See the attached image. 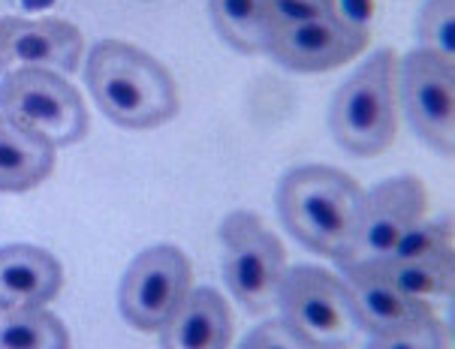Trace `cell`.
<instances>
[{
    "mask_svg": "<svg viewBox=\"0 0 455 349\" xmlns=\"http://www.w3.org/2000/svg\"><path fill=\"white\" fill-rule=\"evenodd\" d=\"M214 30L242 54L268 52L272 25H268L266 0H208Z\"/></svg>",
    "mask_w": 455,
    "mask_h": 349,
    "instance_id": "obj_16",
    "label": "cell"
},
{
    "mask_svg": "<svg viewBox=\"0 0 455 349\" xmlns=\"http://www.w3.org/2000/svg\"><path fill=\"white\" fill-rule=\"evenodd\" d=\"M428 193L419 178L401 175L365 193L356 259H383L407 229L426 217Z\"/></svg>",
    "mask_w": 455,
    "mask_h": 349,
    "instance_id": "obj_12",
    "label": "cell"
},
{
    "mask_svg": "<svg viewBox=\"0 0 455 349\" xmlns=\"http://www.w3.org/2000/svg\"><path fill=\"white\" fill-rule=\"evenodd\" d=\"M266 12H268V25H272V30H277V28L299 25V21L335 15L338 0H266Z\"/></svg>",
    "mask_w": 455,
    "mask_h": 349,
    "instance_id": "obj_21",
    "label": "cell"
},
{
    "mask_svg": "<svg viewBox=\"0 0 455 349\" xmlns=\"http://www.w3.org/2000/svg\"><path fill=\"white\" fill-rule=\"evenodd\" d=\"M341 268H344V283L353 296V305H356L362 331L395 335V331H411L437 320L428 301L404 296L398 286H392L377 271L371 259H350L341 262Z\"/></svg>",
    "mask_w": 455,
    "mask_h": 349,
    "instance_id": "obj_11",
    "label": "cell"
},
{
    "mask_svg": "<svg viewBox=\"0 0 455 349\" xmlns=\"http://www.w3.org/2000/svg\"><path fill=\"white\" fill-rule=\"evenodd\" d=\"M365 190L341 169L299 166L277 184V214L296 242L335 262L356 259Z\"/></svg>",
    "mask_w": 455,
    "mask_h": 349,
    "instance_id": "obj_1",
    "label": "cell"
},
{
    "mask_svg": "<svg viewBox=\"0 0 455 349\" xmlns=\"http://www.w3.org/2000/svg\"><path fill=\"white\" fill-rule=\"evenodd\" d=\"M368 40H371L368 25L335 12L272 30L268 54L296 73H326L350 64L356 54L365 52Z\"/></svg>",
    "mask_w": 455,
    "mask_h": 349,
    "instance_id": "obj_9",
    "label": "cell"
},
{
    "mask_svg": "<svg viewBox=\"0 0 455 349\" xmlns=\"http://www.w3.org/2000/svg\"><path fill=\"white\" fill-rule=\"evenodd\" d=\"M383 259H452V223L437 220L426 223L419 220L398 238L395 247Z\"/></svg>",
    "mask_w": 455,
    "mask_h": 349,
    "instance_id": "obj_19",
    "label": "cell"
},
{
    "mask_svg": "<svg viewBox=\"0 0 455 349\" xmlns=\"http://www.w3.org/2000/svg\"><path fill=\"white\" fill-rule=\"evenodd\" d=\"M401 106L416 130L435 151H455V64L450 58L413 49L401 58L395 73Z\"/></svg>",
    "mask_w": 455,
    "mask_h": 349,
    "instance_id": "obj_7",
    "label": "cell"
},
{
    "mask_svg": "<svg viewBox=\"0 0 455 349\" xmlns=\"http://www.w3.org/2000/svg\"><path fill=\"white\" fill-rule=\"evenodd\" d=\"M64 286V268L34 244L0 247V307H45Z\"/></svg>",
    "mask_w": 455,
    "mask_h": 349,
    "instance_id": "obj_14",
    "label": "cell"
},
{
    "mask_svg": "<svg viewBox=\"0 0 455 349\" xmlns=\"http://www.w3.org/2000/svg\"><path fill=\"white\" fill-rule=\"evenodd\" d=\"M383 277L411 298L452 296V259H371Z\"/></svg>",
    "mask_w": 455,
    "mask_h": 349,
    "instance_id": "obj_18",
    "label": "cell"
},
{
    "mask_svg": "<svg viewBox=\"0 0 455 349\" xmlns=\"http://www.w3.org/2000/svg\"><path fill=\"white\" fill-rule=\"evenodd\" d=\"M88 88L100 112L118 127L151 130L179 115V84L154 54L121 40L88 54Z\"/></svg>",
    "mask_w": 455,
    "mask_h": 349,
    "instance_id": "obj_2",
    "label": "cell"
},
{
    "mask_svg": "<svg viewBox=\"0 0 455 349\" xmlns=\"http://www.w3.org/2000/svg\"><path fill=\"white\" fill-rule=\"evenodd\" d=\"M55 169V145L0 115V193L40 187Z\"/></svg>",
    "mask_w": 455,
    "mask_h": 349,
    "instance_id": "obj_15",
    "label": "cell"
},
{
    "mask_svg": "<svg viewBox=\"0 0 455 349\" xmlns=\"http://www.w3.org/2000/svg\"><path fill=\"white\" fill-rule=\"evenodd\" d=\"M0 115L45 142L76 145L88 136V108L79 91L60 73L15 69L0 82Z\"/></svg>",
    "mask_w": 455,
    "mask_h": 349,
    "instance_id": "obj_5",
    "label": "cell"
},
{
    "mask_svg": "<svg viewBox=\"0 0 455 349\" xmlns=\"http://www.w3.org/2000/svg\"><path fill=\"white\" fill-rule=\"evenodd\" d=\"M223 281L238 305L251 313H268L277 301V286L287 274V250L275 232L251 211H233L220 226Z\"/></svg>",
    "mask_w": 455,
    "mask_h": 349,
    "instance_id": "obj_6",
    "label": "cell"
},
{
    "mask_svg": "<svg viewBox=\"0 0 455 349\" xmlns=\"http://www.w3.org/2000/svg\"><path fill=\"white\" fill-rule=\"evenodd\" d=\"M395 52L377 49L331 97L329 130L353 157H377L395 142Z\"/></svg>",
    "mask_w": 455,
    "mask_h": 349,
    "instance_id": "obj_3",
    "label": "cell"
},
{
    "mask_svg": "<svg viewBox=\"0 0 455 349\" xmlns=\"http://www.w3.org/2000/svg\"><path fill=\"white\" fill-rule=\"evenodd\" d=\"M233 310L218 290H190L160 329L164 349H229Z\"/></svg>",
    "mask_w": 455,
    "mask_h": 349,
    "instance_id": "obj_13",
    "label": "cell"
},
{
    "mask_svg": "<svg viewBox=\"0 0 455 349\" xmlns=\"http://www.w3.org/2000/svg\"><path fill=\"white\" fill-rule=\"evenodd\" d=\"M238 349H311L305 346L281 320H268L248 331V337L238 344Z\"/></svg>",
    "mask_w": 455,
    "mask_h": 349,
    "instance_id": "obj_23",
    "label": "cell"
},
{
    "mask_svg": "<svg viewBox=\"0 0 455 349\" xmlns=\"http://www.w3.org/2000/svg\"><path fill=\"white\" fill-rule=\"evenodd\" d=\"M0 349H69V331L45 307H0Z\"/></svg>",
    "mask_w": 455,
    "mask_h": 349,
    "instance_id": "obj_17",
    "label": "cell"
},
{
    "mask_svg": "<svg viewBox=\"0 0 455 349\" xmlns=\"http://www.w3.org/2000/svg\"><path fill=\"white\" fill-rule=\"evenodd\" d=\"M419 49L455 58V0H426L416 19Z\"/></svg>",
    "mask_w": 455,
    "mask_h": 349,
    "instance_id": "obj_20",
    "label": "cell"
},
{
    "mask_svg": "<svg viewBox=\"0 0 455 349\" xmlns=\"http://www.w3.org/2000/svg\"><path fill=\"white\" fill-rule=\"evenodd\" d=\"M446 325L431 320L419 329L395 331V335H371V344L365 349H446Z\"/></svg>",
    "mask_w": 455,
    "mask_h": 349,
    "instance_id": "obj_22",
    "label": "cell"
},
{
    "mask_svg": "<svg viewBox=\"0 0 455 349\" xmlns=\"http://www.w3.org/2000/svg\"><path fill=\"white\" fill-rule=\"evenodd\" d=\"M275 305L281 307V322L311 349H353L362 335L347 283L320 266L287 268Z\"/></svg>",
    "mask_w": 455,
    "mask_h": 349,
    "instance_id": "obj_4",
    "label": "cell"
},
{
    "mask_svg": "<svg viewBox=\"0 0 455 349\" xmlns=\"http://www.w3.org/2000/svg\"><path fill=\"white\" fill-rule=\"evenodd\" d=\"M194 283V266L172 244L148 247L130 262L121 281V313L139 331H160Z\"/></svg>",
    "mask_w": 455,
    "mask_h": 349,
    "instance_id": "obj_8",
    "label": "cell"
},
{
    "mask_svg": "<svg viewBox=\"0 0 455 349\" xmlns=\"http://www.w3.org/2000/svg\"><path fill=\"white\" fill-rule=\"evenodd\" d=\"M82 30L64 19H0V73L15 69H49L73 73L82 60Z\"/></svg>",
    "mask_w": 455,
    "mask_h": 349,
    "instance_id": "obj_10",
    "label": "cell"
}]
</instances>
